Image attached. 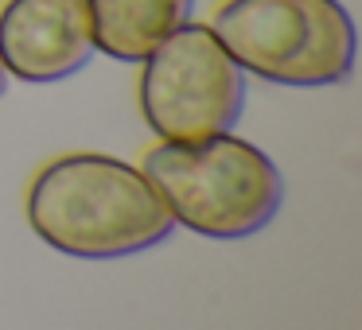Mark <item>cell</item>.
I'll list each match as a JSON object with an SVG mask.
<instances>
[{
	"label": "cell",
	"instance_id": "cell-1",
	"mask_svg": "<svg viewBox=\"0 0 362 330\" xmlns=\"http://www.w3.org/2000/svg\"><path fill=\"white\" fill-rule=\"evenodd\" d=\"M28 226L55 252L113 260L168 241L175 218L141 167L102 152H71L32 179Z\"/></svg>",
	"mask_w": 362,
	"mask_h": 330
},
{
	"label": "cell",
	"instance_id": "cell-2",
	"mask_svg": "<svg viewBox=\"0 0 362 330\" xmlns=\"http://www.w3.org/2000/svg\"><path fill=\"white\" fill-rule=\"evenodd\" d=\"M144 175L180 226L211 241H242L281 214L284 179L276 164L234 133L195 144H156Z\"/></svg>",
	"mask_w": 362,
	"mask_h": 330
},
{
	"label": "cell",
	"instance_id": "cell-3",
	"mask_svg": "<svg viewBox=\"0 0 362 330\" xmlns=\"http://www.w3.org/2000/svg\"><path fill=\"white\" fill-rule=\"evenodd\" d=\"M214 39L245 74L273 86H339L354 71V24L339 0H222Z\"/></svg>",
	"mask_w": 362,
	"mask_h": 330
},
{
	"label": "cell",
	"instance_id": "cell-4",
	"mask_svg": "<svg viewBox=\"0 0 362 330\" xmlns=\"http://www.w3.org/2000/svg\"><path fill=\"white\" fill-rule=\"evenodd\" d=\"M141 113L168 144H195L234 133L245 109V71L214 39L206 24H183L148 51L141 86Z\"/></svg>",
	"mask_w": 362,
	"mask_h": 330
},
{
	"label": "cell",
	"instance_id": "cell-5",
	"mask_svg": "<svg viewBox=\"0 0 362 330\" xmlns=\"http://www.w3.org/2000/svg\"><path fill=\"white\" fill-rule=\"evenodd\" d=\"M94 24L86 0H4L0 66L8 78L51 86L94 59Z\"/></svg>",
	"mask_w": 362,
	"mask_h": 330
},
{
	"label": "cell",
	"instance_id": "cell-6",
	"mask_svg": "<svg viewBox=\"0 0 362 330\" xmlns=\"http://www.w3.org/2000/svg\"><path fill=\"white\" fill-rule=\"evenodd\" d=\"M94 47L117 63H144L175 28L191 20L195 0H86Z\"/></svg>",
	"mask_w": 362,
	"mask_h": 330
},
{
	"label": "cell",
	"instance_id": "cell-7",
	"mask_svg": "<svg viewBox=\"0 0 362 330\" xmlns=\"http://www.w3.org/2000/svg\"><path fill=\"white\" fill-rule=\"evenodd\" d=\"M4 90H8V71L0 66V94H4Z\"/></svg>",
	"mask_w": 362,
	"mask_h": 330
}]
</instances>
